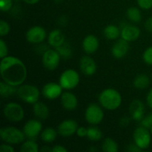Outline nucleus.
<instances>
[{"instance_id": "obj_1", "label": "nucleus", "mask_w": 152, "mask_h": 152, "mask_svg": "<svg viewBox=\"0 0 152 152\" xmlns=\"http://www.w3.org/2000/svg\"><path fill=\"white\" fill-rule=\"evenodd\" d=\"M0 73L2 81L16 87L23 84L28 74L24 62L13 56H7L1 59Z\"/></svg>"}, {"instance_id": "obj_2", "label": "nucleus", "mask_w": 152, "mask_h": 152, "mask_svg": "<svg viewBox=\"0 0 152 152\" xmlns=\"http://www.w3.org/2000/svg\"><path fill=\"white\" fill-rule=\"evenodd\" d=\"M99 105L108 111L117 109L122 104V96L114 88H106L101 91L98 97Z\"/></svg>"}, {"instance_id": "obj_3", "label": "nucleus", "mask_w": 152, "mask_h": 152, "mask_svg": "<svg viewBox=\"0 0 152 152\" xmlns=\"http://www.w3.org/2000/svg\"><path fill=\"white\" fill-rule=\"evenodd\" d=\"M0 137L3 142L10 145L22 143L25 140L23 131L14 126H5L0 129Z\"/></svg>"}, {"instance_id": "obj_4", "label": "nucleus", "mask_w": 152, "mask_h": 152, "mask_svg": "<svg viewBox=\"0 0 152 152\" xmlns=\"http://www.w3.org/2000/svg\"><path fill=\"white\" fill-rule=\"evenodd\" d=\"M16 95L23 102L28 104H34L39 101L40 91L38 88L34 85L22 84L18 88Z\"/></svg>"}, {"instance_id": "obj_5", "label": "nucleus", "mask_w": 152, "mask_h": 152, "mask_svg": "<svg viewBox=\"0 0 152 152\" xmlns=\"http://www.w3.org/2000/svg\"><path fill=\"white\" fill-rule=\"evenodd\" d=\"M3 114L8 121L18 123L22 121L25 117V111L21 105L15 102L5 104L3 108Z\"/></svg>"}, {"instance_id": "obj_6", "label": "nucleus", "mask_w": 152, "mask_h": 152, "mask_svg": "<svg viewBox=\"0 0 152 152\" xmlns=\"http://www.w3.org/2000/svg\"><path fill=\"white\" fill-rule=\"evenodd\" d=\"M80 77L78 72L74 69H67L61 74L59 78V83L65 90L74 89L80 83Z\"/></svg>"}, {"instance_id": "obj_7", "label": "nucleus", "mask_w": 152, "mask_h": 152, "mask_svg": "<svg viewBox=\"0 0 152 152\" xmlns=\"http://www.w3.org/2000/svg\"><path fill=\"white\" fill-rule=\"evenodd\" d=\"M86 122L91 126L99 124L104 119V112L102 106L96 103H91L85 111Z\"/></svg>"}, {"instance_id": "obj_8", "label": "nucleus", "mask_w": 152, "mask_h": 152, "mask_svg": "<svg viewBox=\"0 0 152 152\" xmlns=\"http://www.w3.org/2000/svg\"><path fill=\"white\" fill-rule=\"evenodd\" d=\"M134 142L141 150H145L150 146L151 141V134L149 129L140 126L135 129L133 133Z\"/></svg>"}, {"instance_id": "obj_9", "label": "nucleus", "mask_w": 152, "mask_h": 152, "mask_svg": "<svg viewBox=\"0 0 152 152\" xmlns=\"http://www.w3.org/2000/svg\"><path fill=\"white\" fill-rule=\"evenodd\" d=\"M61 56L56 49H48L42 53V62L43 66L48 71H54L59 66Z\"/></svg>"}, {"instance_id": "obj_10", "label": "nucleus", "mask_w": 152, "mask_h": 152, "mask_svg": "<svg viewBox=\"0 0 152 152\" xmlns=\"http://www.w3.org/2000/svg\"><path fill=\"white\" fill-rule=\"evenodd\" d=\"M27 41L31 44H40L43 42L47 37V33L43 27L34 25L31 27L25 34Z\"/></svg>"}, {"instance_id": "obj_11", "label": "nucleus", "mask_w": 152, "mask_h": 152, "mask_svg": "<svg viewBox=\"0 0 152 152\" xmlns=\"http://www.w3.org/2000/svg\"><path fill=\"white\" fill-rule=\"evenodd\" d=\"M22 131L28 139L35 140L42 131V124L40 120L31 119L25 123Z\"/></svg>"}, {"instance_id": "obj_12", "label": "nucleus", "mask_w": 152, "mask_h": 152, "mask_svg": "<svg viewBox=\"0 0 152 152\" xmlns=\"http://www.w3.org/2000/svg\"><path fill=\"white\" fill-rule=\"evenodd\" d=\"M120 37L129 42H134L140 36V30L138 27L130 24H122L120 27Z\"/></svg>"}, {"instance_id": "obj_13", "label": "nucleus", "mask_w": 152, "mask_h": 152, "mask_svg": "<svg viewBox=\"0 0 152 152\" xmlns=\"http://www.w3.org/2000/svg\"><path fill=\"white\" fill-rule=\"evenodd\" d=\"M63 88L59 83H48L45 85L42 89V94L45 98L49 100L58 99L62 94Z\"/></svg>"}, {"instance_id": "obj_14", "label": "nucleus", "mask_w": 152, "mask_h": 152, "mask_svg": "<svg viewBox=\"0 0 152 152\" xmlns=\"http://www.w3.org/2000/svg\"><path fill=\"white\" fill-rule=\"evenodd\" d=\"M78 127V123L76 120L68 119L63 120L59 123L57 127V132L60 136L68 137L76 134Z\"/></svg>"}, {"instance_id": "obj_15", "label": "nucleus", "mask_w": 152, "mask_h": 152, "mask_svg": "<svg viewBox=\"0 0 152 152\" xmlns=\"http://www.w3.org/2000/svg\"><path fill=\"white\" fill-rule=\"evenodd\" d=\"M129 115L134 121L140 122L145 117V105L140 99H134L129 105Z\"/></svg>"}, {"instance_id": "obj_16", "label": "nucleus", "mask_w": 152, "mask_h": 152, "mask_svg": "<svg viewBox=\"0 0 152 152\" xmlns=\"http://www.w3.org/2000/svg\"><path fill=\"white\" fill-rule=\"evenodd\" d=\"M80 68L85 76L91 77L96 73L97 66L93 58L89 56H84L80 60Z\"/></svg>"}, {"instance_id": "obj_17", "label": "nucleus", "mask_w": 152, "mask_h": 152, "mask_svg": "<svg viewBox=\"0 0 152 152\" xmlns=\"http://www.w3.org/2000/svg\"><path fill=\"white\" fill-rule=\"evenodd\" d=\"M130 46L129 42L123 39H119L111 48V54L115 59H120L126 56L129 52Z\"/></svg>"}, {"instance_id": "obj_18", "label": "nucleus", "mask_w": 152, "mask_h": 152, "mask_svg": "<svg viewBox=\"0 0 152 152\" xmlns=\"http://www.w3.org/2000/svg\"><path fill=\"white\" fill-rule=\"evenodd\" d=\"M60 102L62 108L67 111H74L77 108L78 99L75 94L70 91H65L60 96Z\"/></svg>"}, {"instance_id": "obj_19", "label": "nucleus", "mask_w": 152, "mask_h": 152, "mask_svg": "<svg viewBox=\"0 0 152 152\" xmlns=\"http://www.w3.org/2000/svg\"><path fill=\"white\" fill-rule=\"evenodd\" d=\"M99 41L94 35H88L83 41V48L87 54H93L98 50Z\"/></svg>"}, {"instance_id": "obj_20", "label": "nucleus", "mask_w": 152, "mask_h": 152, "mask_svg": "<svg viewBox=\"0 0 152 152\" xmlns=\"http://www.w3.org/2000/svg\"><path fill=\"white\" fill-rule=\"evenodd\" d=\"M48 42L49 45L53 48H56L65 42V37L62 31L59 29H54L50 31L48 37Z\"/></svg>"}, {"instance_id": "obj_21", "label": "nucleus", "mask_w": 152, "mask_h": 152, "mask_svg": "<svg viewBox=\"0 0 152 152\" xmlns=\"http://www.w3.org/2000/svg\"><path fill=\"white\" fill-rule=\"evenodd\" d=\"M33 113L37 119L40 120H45L48 117L50 111L45 103L38 101L33 104Z\"/></svg>"}, {"instance_id": "obj_22", "label": "nucleus", "mask_w": 152, "mask_h": 152, "mask_svg": "<svg viewBox=\"0 0 152 152\" xmlns=\"http://www.w3.org/2000/svg\"><path fill=\"white\" fill-rule=\"evenodd\" d=\"M120 28L115 25H107L103 30V35L107 39L116 40L120 37Z\"/></svg>"}, {"instance_id": "obj_23", "label": "nucleus", "mask_w": 152, "mask_h": 152, "mask_svg": "<svg viewBox=\"0 0 152 152\" xmlns=\"http://www.w3.org/2000/svg\"><path fill=\"white\" fill-rule=\"evenodd\" d=\"M58 132L52 127H47L42 131L40 137L43 142L46 143H51L54 142L57 137Z\"/></svg>"}, {"instance_id": "obj_24", "label": "nucleus", "mask_w": 152, "mask_h": 152, "mask_svg": "<svg viewBox=\"0 0 152 152\" xmlns=\"http://www.w3.org/2000/svg\"><path fill=\"white\" fill-rule=\"evenodd\" d=\"M18 88L1 81L0 83V94L2 98H8L16 94Z\"/></svg>"}, {"instance_id": "obj_25", "label": "nucleus", "mask_w": 152, "mask_h": 152, "mask_svg": "<svg viewBox=\"0 0 152 152\" xmlns=\"http://www.w3.org/2000/svg\"><path fill=\"white\" fill-rule=\"evenodd\" d=\"M150 84V79L145 74H138L133 81V85L137 89L143 90L147 88Z\"/></svg>"}, {"instance_id": "obj_26", "label": "nucleus", "mask_w": 152, "mask_h": 152, "mask_svg": "<svg viewBox=\"0 0 152 152\" xmlns=\"http://www.w3.org/2000/svg\"><path fill=\"white\" fill-rule=\"evenodd\" d=\"M86 137L93 142H98L102 137V132L96 126H92L88 128V133Z\"/></svg>"}, {"instance_id": "obj_27", "label": "nucleus", "mask_w": 152, "mask_h": 152, "mask_svg": "<svg viewBox=\"0 0 152 152\" xmlns=\"http://www.w3.org/2000/svg\"><path fill=\"white\" fill-rule=\"evenodd\" d=\"M126 15H127L128 19L134 23H139L142 20V13L138 7H129L126 12Z\"/></svg>"}, {"instance_id": "obj_28", "label": "nucleus", "mask_w": 152, "mask_h": 152, "mask_svg": "<svg viewBox=\"0 0 152 152\" xmlns=\"http://www.w3.org/2000/svg\"><path fill=\"white\" fill-rule=\"evenodd\" d=\"M102 150L104 152H117L119 150L118 144L113 138L107 137L102 142Z\"/></svg>"}, {"instance_id": "obj_29", "label": "nucleus", "mask_w": 152, "mask_h": 152, "mask_svg": "<svg viewBox=\"0 0 152 152\" xmlns=\"http://www.w3.org/2000/svg\"><path fill=\"white\" fill-rule=\"evenodd\" d=\"M21 152H38L39 151V145L35 140L28 139L24 141L20 147Z\"/></svg>"}, {"instance_id": "obj_30", "label": "nucleus", "mask_w": 152, "mask_h": 152, "mask_svg": "<svg viewBox=\"0 0 152 152\" xmlns=\"http://www.w3.org/2000/svg\"><path fill=\"white\" fill-rule=\"evenodd\" d=\"M56 49L58 53L60 55L61 58L64 59H68L72 56V49H71V45L65 41V42L60 46L57 47Z\"/></svg>"}, {"instance_id": "obj_31", "label": "nucleus", "mask_w": 152, "mask_h": 152, "mask_svg": "<svg viewBox=\"0 0 152 152\" xmlns=\"http://www.w3.org/2000/svg\"><path fill=\"white\" fill-rule=\"evenodd\" d=\"M10 26L7 21L1 19L0 21V36L1 37H5L10 33Z\"/></svg>"}, {"instance_id": "obj_32", "label": "nucleus", "mask_w": 152, "mask_h": 152, "mask_svg": "<svg viewBox=\"0 0 152 152\" xmlns=\"http://www.w3.org/2000/svg\"><path fill=\"white\" fill-rule=\"evenodd\" d=\"M142 59L148 65H152V46L148 47L142 53Z\"/></svg>"}, {"instance_id": "obj_33", "label": "nucleus", "mask_w": 152, "mask_h": 152, "mask_svg": "<svg viewBox=\"0 0 152 152\" xmlns=\"http://www.w3.org/2000/svg\"><path fill=\"white\" fill-rule=\"evenodd\" d=\"M13 7V0H0V8L1 12H8Z\"/></svg>"}, {"instance_id": "obj_34", "label": "nucleus", "mask_w": 152, "mask_h": 152, "mask_svg": "<svg viewBox=\"0 0 152 152\" xmlns=\"http://www.w3.org/2000/svg\"><path fill=\"white\" fill-rule=\"evenodd\" d=\"M140 123V126L149 129L152 126V112L144 117Z\"/></svg>"}, {"instance_id": "obj_35", "label": "nucleus", "mask_w": 152, "mask_h": 152, "mask_svg": "<svg viewBox=\"0 0 152 152\" xmlns=\"http://www.w3.org/2000/svg\"><path fill=\"white\" fill-rule=\"evenodd\" d=\"M8 54V48H7V43L4 41V39H0V58L6 57Z\"/></svg>"}, {"instance_id": "obj_36", "label": "nucleus", "mask_w": 152, "mask_h": 152, "mask_svg": "<svg viewBox=\"0 0 152 152\" xmlns=\"http://www.w3.org/2000/svg\"><path fill=\"white\" fill-rule=\"evenodd\" d=\"M138 6L142 10H149L152 7V0H137Z\"/></svg>"}, {"instance_id": "obj_37", "label": "nucleus", "mask_w": 152, "mask_h": 152, "mask_svg": "<svg viewBox=\"0 0 152 152\" xmlns=\"http://www.w3.org/2000/svg\"><path fill=\"white\" fill-rule=\"evenodd\" d=\"M132 120V118L131 117V116H123L120 120L119 124H120V127L126 128L130 125Z\"/></svg>"}, {"instance_id": "obj_38", "label": "nucleus", "mask_w": 152, "mask_h": 152, "mask_svg": "<svg viewBox=\"0 0 152 152\" xmlns=\"http://www.w3.org/2000/svg\"><path fill=\"white\" fill-rule=\"evenodd\" d=\"M15 148L12 146V145L8 143H4L1 144L0 145V152H14Z\"/></svg>"}, {"instance_id": "obj_39", "label": "nucleus", "mask_w": 152, "mask_h": 152, "mask_svg": "<svg viewBox=\"0 0 152 152\" xmlns=\"http://www.w3.org/2000/svg\"><path fill=\"white\" fill-rule=\"evenodd\" d=\"M87 133H88V128H85L83 126H80L78 127L77 129V132H76V134L79 137H87Z\"/></svg>"}, {"instance_id": "obj_40", "label": "nucleus", "mask_w": 152, "mask_h": 152, "mask_svg": "<svg viewBox=\"0 0 152 152\" xmlns=\"http://www.w3.org/2000/svg\"><path fill=\"white\" fill-rule=\"evenodd\" d=\"M127 151H131V152H138V151H141L142 150L136 145V144L134 142V143H131L129 144V145L127 146Z\"/></svg>"}, {"instance_id": "obj_41", "label": "nucleus", "mask_w": 152, "mask_h": 152, "mask_svg": "<svg viewBox=\"0 0 152 152\" xmlns=\"http://www.w3.org/2000/svg\"><path fill=\"white\" fill-rule=\"evenodd\" d=\"M68 149L63 145H56L53 147H52V152H67Z\"/></svg>"}, {"instance_id": "obj_42", "label": "nucleus", "mask_w": 152, "mask_h": 152, "mask_svg": "<svg viewBox=\"0 0 152 152\" xmlns=\"http://www.w3.org/2000/svg\"><path fill=\"white\" fill-rule=\"evenodd\" d=\"M145 28L148 32L152 33V16L149 17L145 22Z\"/></svg>"}, {"instance_id": "obj_43", "label": "nucleus", "mask_w": 152, "mask_h": 152, "mask_svg": "<svg viewBox=\"0 0 152 152\" xmlns=\"http://www.w3.org/2000/svg\"><path fill=\"white\" fill-rule=\"evenodd\" d=\"M146 102H147V105H148V107L152 109V88L150 89L148 94H147Z\"/></svg>"}, {"instance_id": "obj_44", "label": "nucleus", "mask_w": 152, "mask_h": 152, "mask_svg": "<svg viewBox=\"0 0 152 152\" xmlns=\"http://www.w3.org/2000/svg\"><path fill=\"white\" fill-rule=\"evenodd\" d=\"M40 151H42V152H52V148L49 146H43L41 149H39Z\"/></svg>"}, {"instance_id": "obj_45", "label": "nucleus", "mask_w": 152, "mask_h": 152, "mask_svg": "<svg viewBox=\"0 0 152 152\" xmlns=\"http://www.w3.org/2000/svg\"><path fill=\"white\" fill-rule=\"evenodd\" d=\"M24 2H25L26 4H35L37 3H38L40 0H23Z\"/></svg>"}, {"instance_id": "obj_46", "label": "nucleus", "mask_w": 152, "mask_h": 152, "mask_svg": "<svg viewBox=\"0 0 152 152\" xmlns=\"http://www.w3.org/2000/svg\"><path fill=\"white\" fill-rule=\"evenodd\" d=\"M149 132H150V133H151V134L152 135V126L149 129Z\"/></svg>"}]
</instances>
